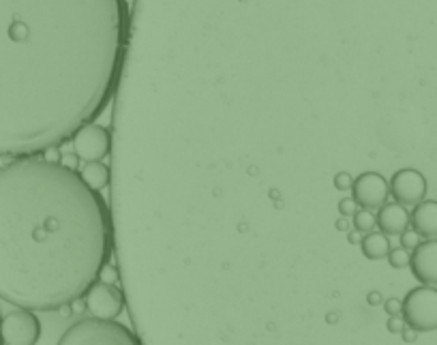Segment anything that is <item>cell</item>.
I'll use <instances>...</instances> for the list:
<instances>
[{
    "instance_id": "7",
    "label": "cell",
    "mask_w": 437,
    "mask_h": 345,
    "mask_svg": "<svg viewBox=\"0 0 437 345\" xmlns=\"http://www.w3.org/2000/svg\"><path fill=\"white\" fill-rule=\"evenodd\" d=\"M388 195H390V185L379 171H362V174L354 178L352 198L360 208L379 210L388 202Z\"/></svg>"
},
{
    "instance_id": "11",
    "label": "cell",
    "mask_w": 437,
    "mask_h": 345,
    "mask_svg": "<svg viewBox=\"0 0 437 345\" xmlns=\"http://www.w3.org/2000/svg\"><path fill=\"white\" fill-rule=\"evenodd\" d=\"M410 225H412V214L399 202L393 204L386 202L377 210V227L388 236H401Z\"/></svg>"
},
{
    "instance_id": "20",
    "label": "cell",
    "mask_w": 437,
    "mask_h": 345,
    "mask_svg": "<svg viewBox=\"0 0 437 345\" xmlns=\"http://www.w3.org/2000/svg\"><path fill=\"white\" fill-rule=\"evenodd\" d=\"M99 281H105V283H116V281H118V268H116V266H112V264H107V266L101 270Z\"/></svg>"
},
{
    "instance_id": "1",
    "label": "cell",
    "mask_w": 437,
    "mask_h": 345,
    "mask_svg": "<svg viewBox=\"0 0 437 345\" xmlns=\"http://www.w3.org/2000/svg\"><path fill=\"white\" fill-rule=\"evenodd\" d=\"M129 37V0H0V157L61 148L94 123Z\"/></svg>"
},
{
    "instance_id": "8",
    "label": "cell",
    "mask_w": 437,
    "mask_h": 345,
    "mask_svg": "<svg viewBox=\"0 0 437 345\" xmlns=\"http://www.w3.org/2000/svg\"><path fill=\"white\" fill-rule=\"evenodd\" d=\"M71 142L73 152L84 161H103L112 150V135L97 123H88L86 127H82Z\"/></svg>"
},
{
    "instance_id": "2",
    "label": "cell",
    "mask_w": 437,
    "mask_h": 345,
    "mask_svg": "<svg viewBox=\"0 0 437 345\" xmlns=\"http://www.w3.org/2000/svg\"><path fill=\"white\" fill-rule=\"evenodd\" d=\"M114 253L101 191L78 167L22 157L0 167V298L32 311L82 301Z\"/></svg>"
},
{
    "instance_id": "5",
    "label": "cell",
    "mask_w": 437,
    "mask_h": 345,
    "mask_svg": "<svg viewBox=\"0 0 437 345\" xmlns=\"http://www.w3.org/2000/svg\"><path fill=\"white\" fill-rule=\"evenodd\" d=\"M41 337V322L32 309L18 307L0 320V339L11 345H32Z\"/></svg>"
},
{
    "instance_id": "9",
    "label": "cell",
    "mask_w": 437,
    "mask_h": 345,
    "mask_svg": "<svg viewBox=\"0 0 437 345\" xmlns=\"http://www.w3.org/2000/svg\"><path fill=\"white\" fill-rule=\"evenodd\" d=\"M390 195L395 202L403 206H416L426 198V178L422 176V171L414 167H403L395 171L390 178Z\"/></svg>"
},
{
    "instance_id": "12",
    "label": "cell",
    "mask_w": 437,
    "mask_h": 345,
    "mask_svg": "<svg viewBox=\"0 0 437 345\" xmlns=\"http://www.w3.org/2000/svg\"><path fill=\"white\" fill-rule=\"evenodd\" d=\"M412 227L422 238H437V202L422 200L412 210Z\"/></svg>"
},
{
    "instance_id": "24",
    "label": "cell",
    "mask_w": 437,
    "mask_h": 345,
    "mask_svg": "<svg viewBox=\"0 0 437 345\" xmlns=\"http://www.w3.org/2000/svg\"><path fill=\"white\" fill-rule=\"evenodd\" d=\"M337 229H350V225H347V217L337 221Z\"/></svg>"
},
{
    "instance_id": "13",
    "label": "cell",
    "mask_w": 437,
    "mask_h": 345,
    "mask_svg": "<svg viewBox=\"0 0 437 345\" xmlns=\"http://www.w3.org/2000/svg\"><path fill=\"white\" fill-rule=\"evenodd\" d=\"M390 241H388V234H384L379 229V232H367L364 236H362V241H360V251H362V255L367 258V260H373V262H377V260H384V258H388V253H390Z\"/></svg>"
},
{
    "instance_id": "23",
    "label": "cell",
    "mask_w": 437,
    "mask_h": 345,
    "mask_svg": "<svg viewBox=\"0 0 437 345\" xmlns=\"http://www.w3.org/2000/svg\"><path fill=\"white\" fill-rule=\"evenodd\" d=\"M78 159H80V157H78L75 152H73V155H69V157L65 155V157H63V163H65V165H69V167H78Z\"/></svg>"
},
{
    "instance_id": "6",
    "label": "cell",
    "mask_w": 437,
    "mask_h": 345,
    "mask_svg": "<svg viewBox=\"0 0 437 345\" xmlns=\"http://www.w3.org/2000/svg\"><path fill=\"white\" fill-rule=\"evenodd\" d=\"M84 305L97 317L116 320L125 309V294L121 287H116V283L97 281L86 292Z\"/></svg>"
},
{
    "instance_id": "26",
    "label": "cell",
    "mask_w": 437,
    "mask_h": 345,
    "mask_svg": "<svg viewBox=\"0 0 437 345\" xmlns=\"http://www.w3.org/2000/svg\"><path fill=\"white\" fill-rule=\"evenodd\" d=\"M0 320H3V317H0ZM0 343H3V339H0Z\"/></svg>"
},
{
    "instance_id": "16",
    "label": "cell",
    "mask_w": 437,
    "mask_h": 345,
    "mask_svg": "<svg viewBox=\"0 0 437 345\" xmlns=\"http://www.w3.org/2000/svg\"><path fill=\"white\" fill-rule=\"evenodd\" d=\"M386 260H388V264H390L393 268L401 270V268H407V266H410V262H412V251L405 249V247H397V249H390V253H388Z\"/></svg>"
},
{
    "instance_id": "3",
    "label": "cell",
    "mask_w": 437,
    "mask_h": 345,
    "mask_svg": "<svg viewBox=\"0 0 437 345\" xmlns=\"http://www.w3.org/2000/svg\"><path fill=\"white\" fill-rule=\"evenodd\" d=\"M61 343H109V345H140L142 339L116 320L86 317L75 322L61 334Z\"/></svg>"
},
{
    "instance_id": "17",
    "label": "cell",
    "mask_w": 437,
    "mask_h": 345,
    "mask_svg": "<svg viewBox=\"0 0 437 345\" xmlns=\"http://www.w3.org/2000/svg\"><path fill=\"white\" fill-rule=\"evenodd\" d=\"M420 238H422V236H420V234L416 232V229H414V227H412V229L407 227V229H405V232H403V234L399 236V243H401V247H405V249L414 251V249H416V247L420 245Z\"/></svg>"
},
{
    "instance_id": "14",
    "label": "cell",
    "mask_w": 437,
    "mask_h": 345,
    "mask_svg": "<svg viewBox=\"0 0 437 345\" xmlns=\"http://www.w3.org/2000/svg\"><path fill=\"white\" fill-rule=\"evenodd\" d=\"M80 171H82L84 181L97 191H101L109 185V169H107V165H103V161H86Z\"/></svg>"
},
{
    "instance_id": "15",
    "label": "cell",
    "mask_w": 437,
    "mask_h": 345,
    "mask_svg": "<svg viewBox=\"0 0 437 345\" xmlns=\"http://www.w3.org/2000/svg\"><path fill=\"white\" fill-rule=\"evenodd\" d=\"M352 225H354V229L358 234H367V232H373L375 229V225H377V217L373 214V210H369V208H358L356 210V214L352 217Z\"/></svg>"
},
{
    "instance_id": "18",
    "label": "cell",
    "mask_w": 437,
    "mask_h": 345,
    "mask_svg": "<svg viewBox=\"0 0 437 345\" xmlns=\"http://www.w3.org/2000/svg\"><path fill=\"white\" fill-rule=\"evenodd\" d=\"M333 183H335V189H339V191H352L354 176L350 174V171H337Z\"/></svg>"
},
{
    "instance_id": "25",
    "label": "cell",
    "mask_w": 437,
    "mask_h": 345,
    "mask_svg": "<svg viewBox=\"0 0 437 345\" xmlns=\"http://www.w3.org/2000/svg\"><path fill=\"white\" fill-rule=\"evenodd\" d=\"M356 238H358V236H356V234H350V243H354V245H356V243H358V241H356Z\"/></svg>"
},
{
    "instance_id": "10",
    "label": "cell",
    "mask_w": 437,
    "mask_h": 345,
    "mask_svg": "<svg viewBox=\"0 0 437 345\" xmlns=\"http://www.w3.org/2000/svg\"><path fill=\"white\" fill-rule=\"evenodd\" d=\"M410 268L420 283L437 287V238H424L412 251Z\"/></svg>"
},
{
    "instance_id": "21",
    "label": "cell",
    "mask_w": 437,
    "mask_h": 345,
    "mask_svg": "<svg viewBox=\"0 0 437 345\" xmlns=\"http://www.w3.org/2000/svg\"><path fill=\"white\" fill-rule=\"evenodd\" d=\"M405 326H407V324H405L403 315H393V317L388 320V330H390V332H403Z\"/></svg>"
},
{
    "instance_id": "4",
    "label": "cell",
    "mask_w": 437,
    "mask_h": 345,
    "mask_svg": "<svg viewBox=\"0 0 437 345\" xmlns=\"http://www.w3.org/2000/svg\"><path fill=\"white\" fill-rule=\"evenodd\" d=\"M401 315L410 330L433 332L437 330V287L420 285L414 287L401 301Z\"/></svg>"
},
{
    "instance_id": "19",
    "label": "cell",
    "mask_w": 437,
    "mask_h": 345,
    "mask_svg": "<svg viewBox=\"0 0 437 345\" xmlns=\"http://www.w3.org/2000/svg\"><path fill=\"white\" fill-rule=\"evenodd\" d=\"M358 208H360V206L356 204L354 198H343V200L339 202V212H341V217H354Z\"/></svg>"
},
{
    "instance_id": "22",
    "label": "cell",
    "mask_w": 437,
    "mask_h": 345,
    "mask_svg": "<svg viewBox=\"0 0 437 345\" xmlns=\"http://www.w3.org/2000/svg\"><path fill=\"white\" fill-rule=\"evenodd\" d=\"M384 307L390 315H401V301H386Z\"/></svg>"
}]
</instances>
